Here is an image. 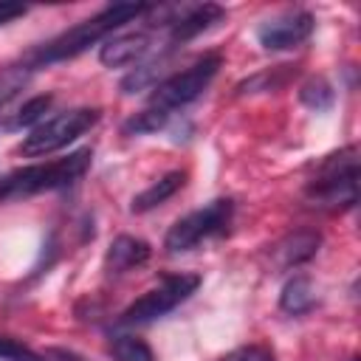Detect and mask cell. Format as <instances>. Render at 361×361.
<instances>
[{
    "mask_svg": "<svg viewBox=\"0 0 361 361\" xmlns=\"http://www.w3.org/2000/svg\"><path fill=\"white\" fill-rule=\"evenodd\" d=\"M51 104H54V96L51 93H39V96H34V99H28L17 113H14V118L6 124L8 130H23V127H37L39 121H45V113L51 110Z\"/></svg>",
    "mask_w": 361,
    "mask_h": 361,
    "instance_id": "obj_16",
    "label": "cell"
},
{
    "mask_svg": "<svg viewBox=\"0 0 361 361\" xmlns=\"http://www.w3.org/2000/svg\"><path fill=\"white\" fill-rule=\"evenodd\" d=\"M234 217V200L231 197H217L212 203H206L203 209L189 212L186 217L175 220L164 237V248L166 254H183L197 248L200 243L217 240L228 231Z\"/></svg>",
    "mask_w": 361,
    "mask_h": 361,
    "instance_id": "obj_4",
    "label": "cell"
},
{
    "mask_svg": "<svg viewBox=\"0 0 361 361\" xmlns=\"http://www.w3.org/2000/svg\"><path fill=\"white\" fill-rule=\"evenodd\" d=\"M316 288H313V282H310V276H305V274H296V276H290L285 285H282V290H279V307L285 310V313H290V316H305V313H310L313 307H316Z\"/></svg>",
    "mask_w": 361,
    "mask_h": 361,
    "instance_id": "obj_13",
    "label": "cell"
},
{
    "mask_svg": "<svg viewBox=\"0 0 361 361\" xmlns=\"http://www.w3.org/2000/svg\"><path fill=\"white\" fill-rule=\"evenodd\" d=\"M313 28H316V17L310 11L296 8L259 23L257 39L265 51H290V48H299L313 34Z\"/></svg>",
    "mask_w": 361,
    "mask_h": 361,
    "instance_id": "obj_8",
    "label": "cell"
},
{
    "mask_svg": "<svg viewBox=\"0 0 361 361\" xmlns=\"http://www.w3.org/2000/svg\"><path fill=\"white\" fill-rule=\"evenodd\" d=\"M305 197L327 212H344L358 203V158L355 147L327 155L305 186Z\"/></svg>",
    "mask_w": 361,
    "mask_h": 361,
    "instance_id": "obj_3",
    "label": "cell"
},
{
    "mask_svg": "<svg viewBox=\"0 0 361 361\" xmlns=\"http://www.w3.org/2000/svg\"><path fill=\"white\" fill-rule=\"evenodd\" d=\"M200 288L197 274H166L155 288H149L144 296H138L133 305H127L118 316V324L133 327V324H149L172 313L178 305H183L195 290Z\"/></svg>",
    "mask_w": 361,
    "mask_h": 361,
    "instance_id": "obj_5",
    "label": "cell"
},
{
    "mask_svg": "<svg viewBox=\"0 0 361 361\" xmlns=\"http://www.w3.org/2000/svg\"><path fill=\"white\" fill-rule=\"evenodd\" d=\"M183 183H186V172H183V169H172V172L161 175L155 183H149L144 192H138V195L133 197L130 212H133V214H144V212H149V209L166 203Z\"/></svg>",
    "mask_w": 361,
    "mask_h": 361,
    "instance_id": "obj_11",
    "label": "cell"
},
{
    "mask_svg": "<svg viewBox=\"0 0 361 361\" xmlns=\"http://www.w3.org/2000/svg\"><path fill=\"white\" fill-rule=\"evenodd\" d=\"M220 361H276V355L265 344H245V347H237V350L226 353Z\"/></svg>",
    "mask_w": 361,
    "mask_h": 361,
    "instance_id": "obj_21",
    "label": "cell"
},
{
    "mask_svg": "<svg viewBox=\"0 0 361 361\" xmlns=\"http://www.w3.org/2000/svg\"><path fill=\"white\" fill-rule=\"evenodd\" d=\"M96 121H99V110H96V107H73V110L56 113V116L39 121V124L23 138L20 155H25V158L51 155V152L68 147L71 141H76L79 135H85Z\"/></svg>",
    "mask_w": 361,
    "mask_h": 361,
    "instance_id": "obj_6",
    "label": "cell"
},
{
    "mask_svg": "<svg viewBox=\"0 0 361 361\" xmlns=\"http://www.w3.org/2000/svg\"><path fill=\"white\" fill-rule=\"evenodd\" d=\"M149 254H152V248H149L147 240L133 237V234H121V237H116V240L110 243V248H107V254H104V271H107L110 276L127 274V271L144 265V262L149 259Z\"/></svg>",
    "mask_w": 361,
    "mask_h": 361,
    "instance_id": "obj_10",
    "label": "cell"
},
{
    "mask_svg": "<svg viewBox=\"0 0 361 361\" xmlns=\"http://www.w3.org/2000/svg\"><path fill=\"white\" fill-rule=\"evenodd\" d=\"M152 48V31L135 28V31H118L110 34L99 48V62L107 68H124L141 62Z\"/></svg>",
    "mask_w": 361,
    "mask_h": 361,
    "instance_id": "obj_9",
    "label": "cell"
},
{
    "mask_svg": "<svg viewBox=\"0 0 361 361\" xmlns=\"http://www.w3.org/2000/svg\"><path fill=\"white\" fill-rule=\"evenodd\" d=\"M110 358L113 361H155L152 347L130 333H118L110 338Z\"/></svg>",
    "mask_w": 361,
    "mask_h": 361,
    "instance_id": "obj_15",
    "label": "cell"
},
{
    "mask_svg": "<svg viewBox=\"0 0 361 361\" xmlns=\"http://www.w3.org/2000/svg\"><path fill=\"white\" fill-rule=\"evenodd\" d=\"M147 11H149V3H113V6H104L99 14L76 23L73 28L62 31L51 42L39 45L37 51H31L25 62L37 71V68H45V65H56V62L73 59V56L85 54L90 45L104 42L110 34H116L127 23L144 17Z\"/></svg>",
    "mask_w": 361,
    "mask_h": 361,
    "instance_id": "obj_1",
    "label": "cell"
},
{
    "mask_svg": "<svg viewBox=\"0 0 361 361\" xmlns=\"http://www.w3.org/2000/svg\"><path fill=\"white\" fill-rule=\"evenodd\" d=\"M169 54H172V48L164 45L161 54H155L152 59L138 62V65L121 79V93H124V96H135V93H141V90H152V87L161 82V71H164Z\"/></svg>",
    "mask_w": 361,
    "mask_h": 361,
    "instance_id": "obj_12",
    "label": "cell"
},
{
    "mask_svg": "<svg viewBox=\"0 0 361 361\" xmlns=\"http://www.w3.org/2000/svg\"><path fill=\"white\" fill-rule=\"evenodd\" d=\"M299 99H302V104H307L310 110L322 113V110H330V107H333V102H336V93H333V85H330L327 79H322V76H313V79H307V82L302 85V90H299Z\"/></svg>",
    "mask_w": 361,
    "mask_h": 361,
    "instance_id": "obj_18",
    "label": "cell"
},
{
    "mask_svg": "<svg viewBox=\"0 0 361 361\" xmlns=\"http://www.w3.org/2000/svg\"><path fill=\"white\" fill-rule=\"evenodd\" d=\"M28 14V8L25 6H20V3H0V25H6V23H11V20H17V17H25Z\"/></svg>",
    "mask_w": 361,
    "mask_h": 361,
    "instance_id": "obj_22",
    "label": "cell"
},
{
    "mask_svg": "<svg viewBox=\"0 0 361 361\" xmlns=\"http://www.w3.org/2000/svg\"><path fill=\"white\" fill-rule=\"evenodd\" d=\"M169 124V113H164V110H158V107H144L141 113H135V116H130L127 121H124V135H149V133H158V130H164Z\"/></svg>",
    "mask_w": 361,
    "mask_h": 361,
    "instance_id": "obj_17",
    "label": "cell"
},
{
    "mask_svg": "<svg viewBox=\"0 0 361 361\" xmlns=\"http://www.w3.org/2000/svg\"><path fill=\"white\" fill-rule=\"evenodd\" d=\"M90 161H93V149H76V152L56 158V161H48V164L42 161V164L20 166V169L0 178V203L23 200V197H31L39 192L65 189L87 172Z\"/></svg>",
    "mask_w": 361,
    "mask_h": 361,
    "instance_id": "obj_2",
    "label": "cell"
},
{
    "mask_svg": "<svg viewBox=\"0 0 361 361\" xmlns=\"http://www.w3.org/2000/svg\"><path fill=\"white\" fill-rule=\"evenodd\" d=\"M0 361H51L48 353H37L20 338L0 336Z\"/></svg>",
    "mask_w": 361,
    "mask_h": 361,
    "instance_id": "obj_20",
    "label": "cell"
},
{
    "mask_svg": "<svg viewBox=\"0 0 361 361\" xmlns=\"http://www.w3.org/2000/svg\"><path fill=\"white\" fill-rule=\"evenodd\" d=\"M31 71H34V68H31L28 62H23V65H8V68L0 71V110L25 87Z\"/></svg>",
    "mask_w": 361,
    "mask_h": 361,
    "instance_id": "obj_19",
    "label": "cell"
},
{
    "mask_svg": "<svg viewBox=\"0 0 361 361\" xmlns=\"http://www.w3.org/2000/svg\"><path fill=\"white\" fill-rule=\"evenodd\" d=\"M319 243H322V237H319L316 231H296V234H288V237L274 248L276 262H279L282 268H296V265L307 262V259L319 251Z\"/></svg>",
    "mask_w": 361,
    "mask_h": 361,
    "instance_id": "obj_14",
    "label": "cell"
},
{
    "mask_svg": "<svg viewBox=\"0 0 361 361\" xmlns=\"http://www.w3.org/2000/svg\"><path fill=\"white\" fill-rule=\"evenodd\" d=\"M220 65H223L220 54H206L197 62H192L186 71H178V73L161 79L149 93V107H158V110L172 116V110H180V107L192 104L212 85Z\"/></svg>",
    "mask_w": 361,
    "mask_h": 361,
    "instance_id": "obj_7",
    "label": "cell"
}]
</instances>
